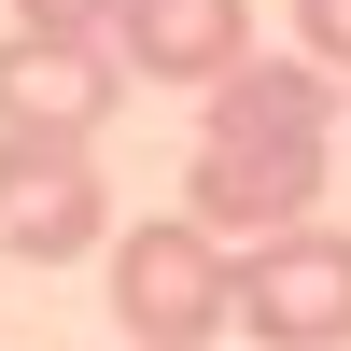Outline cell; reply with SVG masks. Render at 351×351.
I'll return each instance as SVG.
<instances>
[{
    "label": "cell",
    "instance_id": "obj_1",
    "mask_svg": "<svg viewBox=\"0 0 351 351\" xmlns=\"http://www.w3.org/2000/svg\"><path fill=\"white\" fill-rule=\"evenodd\" d=\"M324 169H337V84L309 71V56H239V71L211 84V112H197L183 211L239 253V239H281V225L324 211Z\"/></svg>",
    "mask_w": 351,
    "mask_h": 351
},
{
    "label": "cell",
    "instance_id": "obj_2",
    "mask_svg": "<svg viewBox=\"0 0 351 351\" xmlns=\"http://www.w3.org/2000/svg\"><path fill=\"white\" fill-rule=\"evenodd\" d=\"M99 253H112V267H99V295H112V324H127V351H211L225 324H239V253H225L197 211L112 225Z\"/></svg>",
    "mask_w": 351,
    "mask_h": 351
},
{
    "label": "cell",
    "instance_id": "obj_3",
    "mask_svg": "<svg viewBox=\"0 0 351 351\" xmlns=\"http://www.w3.org/2000/svg\"><path fill=\"white\" fill-rule=\"evenodd\" d=\"M239 324L253 351H351V239L324 211L281 239H239Z\"/></svg>",
    "mask_w": 351,
    "mask_h": 351
},
{
    "label": "cell",
    "instance_id": "obj_4",
    "mask_svg": "<svg viewBox=\"0 0 351 351\" xmlns=\"http://www.w3.org/2000/svg\"><path fill=\"white\" fill-rule=\"evenodd\" d=\"M112 239V183L84 141H14L0 127V253H28V267H71V253Z\"/></svg>",
    "mask_w": 351,
    "mask_h": 351
},
{
    "label": "cell",
    "instance_id": "obj_5",
    "mask_svg": "<svg viewBox=\"0 0 351 351\" xmlns=\"http://www.w3.org/2000/svg\"><path fill=\"white\" fill-rule=\"evenodd\" d=\"M112 99H127L112 43H43V28L0 43V127H14V141H99Z\"/></svg>",
    "mask_w": 351,
    "mask_h": 351
},
{
    "label": "cell",
    "instance_id": "obj_6",
    "mask_svg": "<svg viewBox=\"0 0 351 351\" xmlns=\"http://www.w3.org/2000/svg\"><path fill=\"white\" fill-rule=\"evenodd\" d=\"M253 56V0H112V71L127 84H197L211 99Z\"/></svg>",
    "mask_w": 351,
    "mask_h": 351
},
{
    "label": "cell",
    "instance_id": "obj_7",
    "mask_svg": "<svg viewBox=\"0 0 351 351\" xmlns=\"http://www.w3.org/2000/svg\"><path fill=\"white\" fill-rule=\"evenodd\" d=\"M295 56L324 84H351V0H295Z\"/></svg>",
    "mask_w": 351,
    "mask_h": 351
},
{
    "label": "cell",
    "instance_id": "obj_8",
    "mask_svg": "<svg viewBox=\"0 0 351 351\" xmlns=\"http://www.w3.org/2000/svg\"><path fill=\"white\" fill-rule=\"evenodd\" d=\"M14 28H43V43H112V0H14Z\"/></svg>",
    "mask_w": 351,
    "mask_h": 351
}]
</instances>
